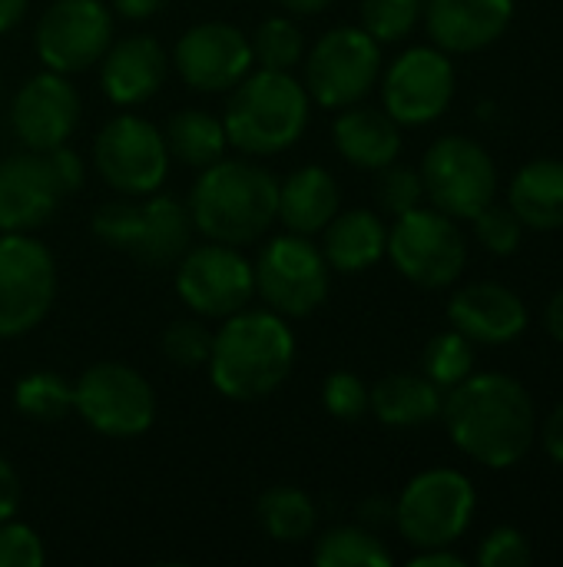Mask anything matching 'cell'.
Here are the masks:
<instances>
[{
    "mask_svg": "<svg viewBox=\"0 0 563 567\" xmlns=\"http://www.w3.org/2000/svg\"><path fill=\"white\" fill-rule=\"evenodd\" d=\"M441 419L455 449L494 472L514 468L538 439L534 399L504 372H471L448 389Z\"/></svg>",
    "mask_w": 563,
    "mask_h": 567,
    "instance_id": "obj_1",
    "label": "cell"
},
{
    "mask_svg": "<svg viewBox=\"0 0 563 567\" xmlns=\"http://www.w3.org/2000/svg\"><path fill=\"white\" fill-rule=\"evenodd\" d=\"M209 382L232 402H259L282 389L295 369V332L272 309H242L212 332Z\"/></svg>",
    "mask_w": 563,
    "mask_h": 567,
    "instance_id": "obj_2",
    "label": "cell"
},
{
    "mask_svg": "<svg viewBox=\"0 0 563 567\" xmlns=\"http://www.w3.org/2000/svg\"><path fill=\"white\" fill-rule=\"evenodd\" d=\"M192 226L222 246H252L275 223L279 179L252 159H216L199 169L189 193Z\"/></svg>",
    "mask_w": 563,
    "mask_h": 567,
    "instance_id": "obj_3",
    "label": "cell"
},
{
    "mask_svg": "<svg viewBox=\"0 0 563 567\" xmlns=\"http://www.w3.org/2000/svg\"><path fill=\"white\" fill-rule=\"evenodd\" d=\"M312 96L295 73L285 70H249L226 100L222 126L229 146L249 156L285 153L309 126Z\"/></svg>",
    "mask_w": 563,
    "mask_h": 567,
    "instance_id": "obj_4",
    "label": "cell"
},
{
    "mask_svg": "<svg viewBox=\"0 0 563 567\" xmlns=\"http://www.w3.org/2000/svg\"><path fill=\"white\" fill-rule=\"evenodd\" d=\"M90 226L103 246L119 249V252L139 259L143 266L179 262V256L189 249V239L196 229L189 206L176 196H166V193L159 196V189L139 203H129V199L103 203L93 213Z\"/></svg>",
    "mask_w": 563,
    "mask_h": 567,
    "instance_id": "obj_5",
    "label": "cell"
},
{
    "mask_svg": "<svg viewBox=\"0 0 563 567\" xmlns=\"http://www.w3.org/2000/svg\"><path fill=\"white\" fill-rule=\"evenodd\" d=\"M478 492L458 468H428L415 475L395 505V525L415 548H451L475 522Z\"/></svg>",
    "mask_w": 563,
    "mask_h": 567,
    "instance_id": "obj_6",
    "label": "cell"
},
{
    "mask_svg": "<svg viewBox=\"0 0 563 567\" xmlns=\"http://www.w3.org/2000/svg\"><path fill=\"white\" fill-rule=\"evenodd\" d=\"M385 256L408 282L421 289H448L465 276L468 243L458 219L435 206H415L395 216Z\"/></svg>",
    "mask_w": 563,
    "mask_h": 567,
    "instance_id": "obj_7",
    "label": "cell"
},
{
    "mask_svg": "<svg viewBox=\"0 0 563 567\" xmlns=\"http://www.w3.org/2000/svg\"><path fill=\"white\" fill-rule=\"evenodd\" d=\"M252 272L256 296H262L265 306L285 319L312 316L332 289V266L325 262L322 246L299 233L272 236L259 249Z\"/></svg>",
    "mask_w": 563,
    "mask_h": 567,
    "instance_id": "obj_8",
    "label": "cell"
},
{
    "mask_svg": "<svg viewBox=\"0 0 563 567\" xmlns=\"http://www.w3.org/2000/svg\"><path fill=\"white\" fill-rule=\"evenodd\" d=\"M73 412L96 435L126 442L153 429L156 392L123 362H96L73 382Z\"/></svg>",
    "mask_w": 563,
    "mask_h": 567,
    "instance_id": "obj_9",
    "label": "cell"
},
{
    "mask_svg": "<svg viewBox=\"0 0 563 567\" xmlns=\"http://www.w3.org/2000/svg\"><path fill=\"white\" fill-rule=\"evenodd\" d=\"M382 76V43L362 27H332L305 56V90L325 110L362 103Z\"/></svg>",
    "mask_w": 563,
    "mask_h": 567,
    "instance_id": "obj_10",
    "label": "cell"
},
{
    "mask_svg": "<svg viewBox=\"0 0 563 567\" xmlns=\"http://www.w3.org/2000/svg\"><path fill=\"white\" fill-rule=\"evenodd\" d=\"M56 262L33 233H0V339L33 332L53 309Z\"/></svg>",
    "mask_w": 563,
    "mask_h": 567,
    "instance_id": "obj_11",
    "label": "cell"
},
{
    "mask_svg": "<svg viewBox=\"0 0 563 567\" xmlns=\"http://www.w3.org/2000/svg\"><path fill=\"white\" fill-rule=\"evenodd\" d=\"M425 196L451 219H475L498 193L494 156L471 136H441L421 159Z\"/></svg>",
    "mask_w": 563,
    "mask_h": 567,
    "instance_id": "obj_12",
    "label": "cell"
},
{
    "mask_svg": "<svg viewBox=\"0 0 563 567\" xmlns=\"http://www.w3.org/2000/svg\"><path fill=\"white\" fill-rule=\"evenodd\" d=\"M93 166L113 193L149 196L169 176L166 136L149 120L119 113L103 123L93 140Z\"/></svg>",
    "mask_w": 563,
    "mask_h": 567,
    "instance_id": "obj_13",
    "label": "cell"
},
{
    "mask_svg": "<svg viewBox=\"0 0 563 567\" xmlns=\"http://www.w3.org/2000/svg\"><path fill=\"white\" fill-rule=\"evenodd\" d=\"M176 292L202 319H229L256 296L252 262L222 243L189 246L176 262Z\"/></svg>",
    "mask_w": 563,
    "mask_h": 567,
    "instance_id": "obj_14",
    "label": "cell"
},
{
    "mask_svg": "<svg viewBox=\"0 0 563 567\" xmlns=\"http://www.w3.org/2000/svg\"><path fill=\"white\" fill-rule=\"evenodd\" d=\"M382 80V110L398 126H428L448 113L455 100V63L451 53L431 47H411L392 60Z\"/></svg>",
    "mask_w": 563,
    "mask_h": 567,
    "instance_id": "obj_15",
    "label": "cell"
},
{
    "mask_svg": "<svg viewBox=\"0 0 563 567\" xmlns=\"http://www.w3.org/2000/svg\"><path fill=\"white\" fill-rule=\"evenodd\" d=\"M113 43V13L103 0H53L33 30V50L46 70L83 73Z\"/></svg>",
    "mask_w": 563,
    "mask_h": 567,
    "instance_id": "obj_16",
    "label": "cell"
},
{
    "mask_svg": "<svg viewBox=\"0 0 563 567\" xmlns=\"http://www.w3.org/2000/svg\"><path fill=\"white\" fill-rule=\"evenodd\" d=\"M169 63L176 66L179 80L199 93H229L256 66L249 37L226 20L189 27L176 40Z\"/></svg>",
    "mask_w": 563,
    "mask_h": 567,
    "instance_id": "obj_17",
    "label": "cell"
},
{
    "mask_svg": "<svg viewBox=\"0 0 563 567\" xmlns=\"http://www.w3.org/2000/svg\"><path fill=\"white\" fill-rule=\"evenodd\" d=\"M80 123V93L66 73L43 70L30 76L10 103V126L23 150L46 153L73 136Z\"/></svg>",
    "mask_w": 563,
    "mask_h": 567,
    "instance_id": "obj_18",
    "label": "cell"
},
{
    "mask_svg": "<svg viewBox=\"0 0 563 567\" xmlns=\"http://www.w3.org/2000/svg\"><path fill=\"white\" fill-rule=\"evenodd\" d=\"M448 322L475 346H508L528 332V306L501 282H468L451 296Z\"/></svg>",
    "mask_w": 563,
    "mask_h": 567,
    "instance_id": "obj_19",
    "label": "cell"
},
{
    "mask_svg": "<svg viewBox=\"0 0 563 567\" xmlns=\"http://www.w3.org/2000/svg\"><path fill=\"white\" fill-rule=\"evenodd\" d=\"M63 193L43 153L23 150L0 159V233H33L60 206Z\"/></svg>",
    "mask_w": 563,
    "mask_h": 567,
    "instance_id": "obj_20",
    "label": "cell"
},
{
    "mask_svg": "<svg viewBox=\"0 0 563 567\" xmlns=\"http://www.w3.org/2000/svg\"><path fill=\"white\" fill-rule=\"evenodd\" d=\"M514 20V0H428L425 27L445 53H478L498 43Z\"/></svg>",
    "mask_w": 563,
    "mask_h": 567,
    "instance_id": "obj_21",
    "label": "cell"
},
{
    "mask_svg": "<svg viewBox=\"0 0 563 567\" xmlns=\"http://www.w3.org/2000/svg\"><path fill=\"white\" fill-rule=\"evenodd\" d=\"M100 66V86L103 96L116 106H139L159 93L169 73V53L163 43L149 33H133L123 40H113L103 53Z\"/></svg>",
    "mask_w": 563,
    "mask_h": 567,
    "instance_id": "obj_22",
    "label": "cell"
},
{
    "mask_svg": "<svg viewBox=\"0 0 563 567\" xmlns=\"http://www.w3.org/2000/svg\"><path fill=\"white\" fill-rule=\"evenodd\" d=\"M332 140L342 159L372 173L402 156V126L375 106H345L332 123Z\"/></svg>",
    "mask_w": 563,
    "mask_h": 567,
    "instance_id": "obj_23",
    "label": "cell"
},
{
    "mask_svg": "<svg viewBox=\"0 0 563 567\" xmlns=\"http://www.w3.org/2000/svg\"><path fill=\"white\" fill-rule=\"evenodd\" d=\"M342 206V189L335 176L322 166H302L279 183L275 219L299 236L322 233Z\"/></svg>",
    "mask_w": 563,
    "mask_h": 567,
    "instance_id": "obj_24",
    "label": "cell"
},
{
    "mask_svg": "<svg viewBox=\"0 0 563 567\" xmlns=\"http://www.w3.org/2000/svg\"><path fill=\"white\" fill-rule=\"evenodd\" d=\"M322 233V256L335 272L355 276L385 259L388 226L372 209H338Z\"/></svg>",
    "mask_w": 563,
    "mask_h": 567,
    "instance_id": "obj_25",
    "label": "cell"
},
{
    "mask_svg": "<svg viewBox=\"0 0 563 567\" xmlns=\"http://www.w3.org/2000/svg\"><path fill=\"white\" fill-rule=\"evenodd\" d=\"M445 395L441 389L421 372H395L385 375L372 392H368V412L388 425V429H418L435 419H441Z\"/></svg>",
    "mask_w": 563,
    "mask_h": 567,
    "instance_id": "obj_26",
    "label": "cell"
},
{
    "mask_svg": "<svg viewBox=\"0 0 563 567\" xmlns=\"http://www.w3.org/2000/svg\"><path fill=\"white\" fill-rule=\"evenodd\" d=\"M508 206L518 213L524 229H561L563 226V159H531L508 186Z\"/></svg>",
    "mask_w": 563,
    "mask_h": 567,
    "instance_id": "obj_27",
    "label": "cell"
},
{
    "mask_svg": "<svg viewBox=\"0 0 563 567\" xmlns=\"http://www.w3.org/2000/svg\"><path fill=\"white\" fill-rule=\"evenodd\" d=\"M163 136H166L169 159H179L189 169H206L209 163L222 159L229 146L222 116L209 110H176L166 120Z\"/></svg>",
    "mask_w": 563,
    "mask_h": 567,
    "instance_id": "obj_28",
    "label": "cell"
},
{
    "mask_svg": "<svg viewBox=\"0 0 563 567\" xmlns=\"http://www.w3.org/2000/svg\"><path fill=\"white\" fill-rule=\"evenodd\" d=\"M256 518L262 525V532L279 542V545H299L309 542L315 525H319V508L315 502L295 488V485H275L269 488L259 505H256Z\"/></svg>",
    "mask_w": 563,
    "mask_h": 567,
    "instance_id": "obj_29",
    "label": "cell"
},
{
    "mask_svg": "<svg viewBox=\"0 0 563 567\" xmlns=\"http://www.w3.org/2000/svg\"><path fill=\"white\" fill-rule=\"evenodd\" d=\"M312 561L319 567H392V551L375 532L362 525H338L315 542Z\"/></svg>",
    "mask_w": 563,
    "mask_h": 567,
    "instance_id": "obj_30",
    "label": "cell"
},
{
    "mask_svg": "<svg viewBox=\"0 0 563 567\" xmlns=\"http://www.w3.org/2000/svg\"><path fill=\"white\" fill-rule=\"evenodd\" d=\"M13 409L33 422H60L73 412V382L56 372H27L13 385Z\"/></svg>",
    "mask_w": 563,
    "mask_h": 567,
    "instance_id": "obj_31",
    "label": "cell"
},
{
    "mask_svg": "<svg viewBox=\"0 0 563 567\" xmlns=\"http://www.w3.org/2000/svg\"><path fill=\"white\" fill-rule=\"evenodd\" d=\"M252 47V60L262 70H285L292 73L302 56H305V37L295 27L292 17H269L256 27V33L249 37Z\"/></svg>",
    "mask_w": 563,
    "mask_h": 567,
    "instance_id": "obj_32",
    "label": "cell"
},
{
    "mask_svg": "<svg viewBox=\"0 0 563 567\" xmlns=\"http://www.w3.org/2000/svg\"><path fill=\"white\" fill-rule=\"evenodd\" d=\"M421 369H425V375H428L441 392H448V389H455L458 382H465V379L475 372V342L465 339L458 329L438 332V336L425 346Z\"/></svg>",
    "mask_w": 563,
    "mask_h": 567,
    "instance_id": "obj_33",
    "label": "cell"
},
{
    "mask_svg": "<svg viewBox=\"0 0 563 567\" xmlns=\"http://www.w3.org/2000/svg\"><path fill=\"white\" fill-rule=\"evenodd\" d=\"M362 30L378 43H398L415 33L425 17V0H362Z\"/></svg>",
    "mask_w": 563,
    "mask_h": 567,
    "instance_id": "obj_34",
    "label": "cell"
},
{
    "mask_svg": "<svg viewBox=\"0 0 563 567\" xmlns=\"http://www.w3.org/2000/svg\"><path fill=\"white\" fill-rule=\"evenodd\" d=\"M421 199H425V183H421L418 169L402 166L398 159L378 169V176H375V203H378L382 213L402 216V213L421 206Z\"/></svg>",
    "mask_w": 563,
    "mask_h": 567,
    "instance_id": "obj_35",
    "label": "cell"
},
{
    "mask_svg": "<svg viewBox=\"0 0 563 567\" xmlns=\"http://www.w3.org/2000/svg\"><path fill=\"white\" fill-rule=\"evenodd\" d=\"M163 355L179 369H199L212 352V329L199 319H176L159 339Z\"/></svg>",
    "mask_w": 563,
    "mask_h": 567,
    "instance_id": "obj_36",
    "label": "cell"
},
{
    "mask_svg": "<svg viewBox=\"0 0 563 567\" xmlns=\"http://www.w3.org/2000/svg\"><path fill=\"white\" fill-rule=\"evenodd\" d=\"M471 223H475L478 243H481L491 256H514V252L521 249L524 223L518 219V213H514L511 206L488 203Z\"/></svg>",
    "mask_w": 563,
    "mask_h": 567,
    "instance_id": "obj_37",
    "label": "cell"
},
{
    "mask_svg": "<svg viewBox=\"0 0 563 567\" xmlns=\"http://www.w3.org/2000/svg\"><path fill=\"white\" fill-rule=\"evenodd\" d=\"M368 385L355 372H332L322 382V405L338 422H358L368 415Z\"/></svg>",
    "mask_w": 563,
    "mask_h": 567,
    "instance_id": "obj_38",
    "label": "cell"
},
{
    "mask_svg": "<svg viewBox=\"0 0 563 567\" xmlns=\"http://www.w3.org/2000/svg\"><path fill=\"white\" fill-rule=\"evenodd\" d=\"M46 548L43 538L23 522H0V567H43Z\"/></svg>",
    "mask_w": 563,
    "mask_h": 567,
    "instance_id": "obj_39",
    "label": "cell"
},
{
    "mask_svg": "<svg viewBox=\"0 0 563 567\" xmlns=\"http://www.w3.org/2000/svg\"><path fill=\"white\" fill-rule=\"evenodd\" d=\"M531 561H534V555H531L528 535L511 528V525L484 535V542L478 548V565L481 567H528Z\"/></svg>",
    "mask_w": 563,
    "mask_h": 567,
    "instance_id": "obj_40",
    "label": "cell"
},
{
    "mask_svg": "<svg viewBox=\"0 0 563 567\" xmlns=\"http://www.w3.org/2000/svg\"><path fill=\"white\" fill-rule=\"evenodd\" d=\"M43 159H46V166H50V173H53V183L60 186L63 196H70V193H76V189L83 186L86 169H83V159H80L76 150H70L66 143H60V146L46 150Z\"/></svg>",
    "mask_w": 563,
    "mask_h": 567,
    "instance_id": "obj_41",
    "label": "cell"
},
{
    "mask_svg": "<svg viewBox=\"0 0 563 567\" xmlns=\"http://www.w3.org/2000/svg\"><path fill=\"white\" fill-rule=\"evenodd\" d=\"M20 498H23V492H20V475H17L13 465L0 455V522H7V518L17 515Z\"/></svg>",
    "mask_w": 563,
    "mask_h": 567,
    "instance_id": "obj_42",
    "label": "cell"
},
{
    "mask_svg": "<svg viewBox=\"0 0 563 567\" xmlns=\"http://www.w3.org/2000/svg\"><path fill=\"white\" fill-rule=\"evenodd\" d=\"M541 445H544L551 462L563 465V402L551 409V415H548V422L541 429Z\"/></svg>",
    "mask_w": 563,
    "mask_h": 567,
    "instance_id": "obj_43",
    "label": "cell"
},
{
    "mask_svg": "<svg viewBox=\"0 0 563 567\" xmlns=\"http://www.w3.org/2000/svg\"><path fill=\"white\" fill-rule=\"evenodd\" d=\"M408 567H465V558L451 548H418Z\"/></svg>",
    "mask_w": 563,
    "mask_h": 567,
    "instance_id": "obj_44",
    "label": "cell"
},
{
    "mask_svg": "<svg viewBox=\"0 0 563 567\" xmlns=\"http://www.w3.org/2000/svg\"><path fill=\"white\" fill-rule=\"evenodd\" d=\"M169 0H113V10L126 20H149L156 17Z\"/></svg>",
    "mask_w": 563,
    "mask_h": 567,
    "instance_id": "obj_45",
    "label": "cell"
},
{
    "mask_svg": "<svg viewBox=\"0 0 563 567\" xmlns=\"http://www.w3.org/2000/svg\"><path fill=\"white\" fill-rule=\"evenodd\" d=\"M544 329L551 332V339L563 342V289H557L544 309Z\"/></svg>",
    "mask_w": 563,
    "mask_h": 567,
    "instance_id": "obj_46",
    "label": "cell"
},
{
    "mask_svg": "<svg viewBox=\"0 0 563 567\" xmlns=\"http://www.w3.org/2000/svg\"><path fill=\"white\" fill-rule=\"evenodd\" d=\"M30 0H0V37L10 33L23 17H27Z\"/></svg>",
    "mask_w": 563,
    "mask_h": 567,
    "instance_id": "obj_47",
    "label": "cell"
},
{
    "mask_svg": "<svg viewBox=\"0 0 563 567\" xmlns=\"http://www.w3.org/2000/svg\"><path fill=\"white\" fill-rule=\"evenodd\" d=\"M282 10H289L292 17H315L322 10H329L335 0H279Z\"/></svg>",
    "mask_w": 563,
    "mask_h": 567,
    "instance_id": "obj_48",
    "label": "cell"
}]
</instances>
